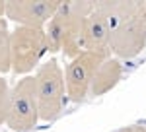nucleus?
<instances>
[{"mask_svg":"<svg viewBox=\"0 0 146 132\" xmlns=\"http://www.w3.org/2000/svg\"><path fill=\"white\" fill-rule=\"evenodd\" d=\"M35 82H37L39 119L51 121L60 113L62 105H64V99H66L64 72L55 58H49L47 62H43L37 68Z\"/></svg>","mask_w":146,"mask_h":132,"instance_id":"nucleus-1","label":"nucleus"},{"mask_svg":"<svg viewBox=\"0 0 146 132\" xmlns=\"http://www.w3.org/2000/svg\"><path fill=\"white\" fill-rule=\"evenodd\" d=\"M39 121V101L35 76H23L10 91V111L6 124L16 132L33 128Z\"/></svg>","mask_w":146,"mask_h":132,"instance_id":"nucleus-2","label":"nucleus"},{"mask_svg":"<svg viewBox=\"0 0 146 132\" xmlns=\"http://www.w3.org/2000/svg\"><path fill=\"white\" fill-rule=\"evenodd\" d=\"M47 53L45 29L22 27L18 25L12 31V72L29 74L33 68H39V60Z\"/></svg>","mask_w":146,"mask_h":132,"instance_id":"nucleus-3","label":"nucleus"},{"mask_svg":"<svg viewBox=\"0 0 146 132\" xmlns=\"http://www.w3.org/2000/svg\"><path fill=\"white\" fill-rule=\"evenodd\" d=\"M146 49V2H140L127 20L111 31V53L119 58H133Z\"/></svg>","mask_w":146,"mask_h":132,"instance_id":"nucleus-4","label":"nucleus"},{"mask_svg":"<svg viewBox=\"0 0 146 132\" xmlns=\"http://www.w3.org/2000/svg\"><path fill=\"white\" fill-rule=\"evenodd\" d=\"M107 56L98 53H84L70 60V64L64 70V82H66V97L70 101H82L86 95H90V88L98 68Z\"/></svg>","mask_w":146,"mask_h":132,"instance_id":"nucleus-5","label":"nucleus"},{"mask_svg":"<svg viewBox=\"0 0 146 132\" xmlns=\"http://www.w3.org/2000/svg\"><path fill=\"white\" fill-rule=\"evenodd\" d=\"M60 4L58 0H10L6 2V18L22 27L45 29Z\"/></svg>","mask_w":146,"mask_h":132,"instance_id":"nucleus-6","label":"nucleus"},{"mask_svg":"<svg viewBox=\"0 0 146 132\" xmlns=\"http://www.w3.org/2000/svg\"><path fill=\"white\" fill-rule=\"evenodd\" d=\"M84 27H86L88 51L109 58V55H111V27L105 22V18L98 12V8L86 18Z\"/></svg>","mask_w":146,"mask_h":132,"instance_id":"nucleus-7","label":"nucleus"},{"mask_svg":"<svg viewBox=\"0 0 146 132\" xmlns=\"http://www.w3.org/2000/svg\"><path fill=\"white\" fill-rule=\"evenodd\" d=\"M70 22H72L70 2H62L58 12L51 18V22L45 25V39H47V51L49 53L62 51V43H64V37H66V33H68Z\"/></svg>","mask_w":146,"mask_h":132,"instance_id":"nucleus-8","label":"nucleus"},{"mask_svg":"<svg viewBox=\"0 0 146 132\" xmlns=\"http://www.w3.org/2000/svg\"><path fill=\"white\" fill-rule=\"evenodd\" d=\"M123 76V64L117 60V58H105L101 66L98 68L96 76H94V82H92L90 88V95L94 97H100V95H105L107 91H111L119 80Z\"/></svg>","mask_w":146,"mask_h":132,"instance_id":"nucleus-9","label":"nucleus"},{"mask_svg":"<svg viewBox=\"0 0 146 132\" xmlns=\"http://www.w3.org/2000/svg\"><path fill=\"white\" fill-rule=\"evenodd\" d=\"M140 6L138 0H115V2H96V8L101 16L105 18V22L109 23L111 31L119 25V23L127 20L133 12Z\"/></svg>","mask_w":146,"mask_h":132,"instance_id":"nucleus-10","label":"nucleus"},{"mask_svg":"<svg viewBox=\"0 0 146 132\" xmlns=\"http://www.w3.org/2000/svg\"><path fill=\"white\" fill-rule=\"evenodd\" d=\"M12 70V31L8 22L0 20V74Z\"/></svg>","mask_w":146,"mask_h":132,"instance_id":"nucleus-11","label":"nucleus"},{"mask_svg":"<svg viewBox=\"0 0 146 132\" xmlns=\"http://www.w3.org/2000/svg\"><path fill=\"white\" fill-rule=\"evenodd\" d=\"M10 91L6 80L0 76V124H4L8 119V111H10Z\"/></svg>","mask_w":146,"mask_h":132,"instance_id":"nucleus-12","label":"nucleus"},{"mask_svg":"<svg viewBox=\"0 0 146 132\" xmlns=\"http://www.w3.org/2000/svg\"><path fill=\"white\" fill-rule=\"evenodd\" d=\"M117 132H146V126H140V124H133V126H125V128H119Z\"/></svg>","mask_w":146,"mask_h":132,"instance_id":"nucleus-13","label":"nucleus"},{"mask_svg":"<svg viewBox=\"0 0 146 132\" xmlns=\"http://www.w3.org/2000/svg\"><path fill=\"white\" fill-rule=\"evenodd\" d=\"M6 16V2H0V20Z\"/></svg>","mask_w":146,"mask_h":132,"instance_id":"nucleus-14","label":"nucleus"}]
</instances>
